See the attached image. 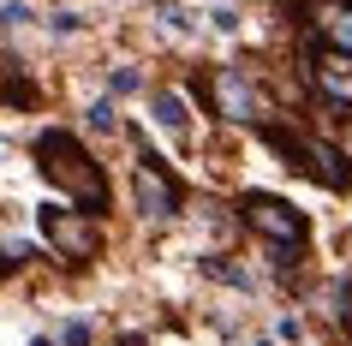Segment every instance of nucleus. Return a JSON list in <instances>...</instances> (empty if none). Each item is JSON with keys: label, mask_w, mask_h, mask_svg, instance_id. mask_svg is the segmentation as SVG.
Returning <instances> with one entry per match:
<instances>
[{"label": "nucleus", "mask_w": 352, "mask_h": 346, "mask_svg": "<svg viewBox=\"0 0 352 346\" xmlns=\"http://www.w3.org/2000/svg\"><path fill=\"white\" fill-rule=\"evenodd\" d=\"M36 167L42 180L54 185L60 197H72L84 215H96V209H108V180H102V167L90 162V149L78 144L66 126H48L36 131Z\"/></svg>", "instance_id": "nucleus-1"}, {"label": "nucleus", "mask_w": 352, "mask_h": 346, "mask_svg": "<svg viewBox=\"0 0 352 346\" xmlns=\"http://www.w3.org/2000/svg\"><path fill=\"white\" fill-rule=\"evenodd\" d=\"M36 227H42V239H48L66 263H90V257L102 251V221L84 215V209H54V203H48V209L36 215Z\"/></svg>", "instance_id": "nucleus-2"}, {"label": "nucleus", "mask_w": 352, "mask_h": 346, "mask_svg": "<svg viewBox=\"0 0 352 346\" xmlns=\"http://www.w3.org/2000/svg\"><path fill=\"white\" fill-rule=\"evenodd\" d=\"M239 215H245V227H257L269 245H305V233H311V221L298 215L293 203L269 197V191H245V197H239Z\"/></svg>", "instance_id": "nucleus-3"}, {"label": "nucleus", "mask_w": 352, "mask_h": 346, "mask_svg": "<svg viewBox=\"0 0 352 346\" xmlns=\"http://www.w3.org/2000/svg\"><path fill=\"white\" fill-rule=\"evenodd\" d=\"M179 203H186V191L167 173V162L162 155H138V209H144V221H173Z\"/></svg>", "instance_id": "nucleus-4"}, {"label": "nucleus", "mask_w": 352, "mask_h": 346, "mask_svg": "<svg viewBox=\"0 0 352 346\" xmlns=\"http://www.w3.org/2000/svg\"><path fill=\"white\" fill-rule=\"evenodd\" d=\"M305 72H311L316 96L322 102H334V108H352V54H340V48H305Z\"/></svg>", "instance_id": "nucleus-5"}, {"label": "nucleus", "mask_w": 352, "mask_h": 346, "mask_svg": "<svg viewBox=\"0 0 352 346\" xmlns=\"http://www.w3.org/2000/svg\"><path fill=\"white\" fill-rule=\"evenodd\" d=\"M209 102H215L221 120H245V126H257V120H263L257 90H251V78H245L239 66H215V72H209Z\"/></svg>", "instance_id": "nucleus-6"}, {"label": "nucleus", "mask_w": 352, "mask_h": 346, "mask_svg": "<svg viewBox=\"0 0 352 346\" xmlns=\"http://www.w3.org/2000/svg\"><path fill=\"white\" fill-rule=\"evenodd\" d=\"M316 30L329 36V48L352 54V0H329V6L316 12Z\"/></svg>", "instance_id": "nucleus-7"}, {"label": "nucleus", "mask_w": 352, "mask_h": 346, "mask_svg": "<svg viewBox=\"0 0 352 346\" xmlns=\"http://www.w3.org/2000/svg\"><path fill=\"white\" fill-rule=\"evenodd\" d=\"M0 102H36V90H30V78H24V60L0 54Z\"/></svg>", "instance_id": "nucleus-8"}, {"label": "nucleus", "mask_w": 352, "mask_h": 346, "mask_svg": "<svg viewBox=\"0 0 352 346\" xmlns=\"http://www.w3.org/2000/svg\"><path fill=\"white\" fill-rule=\"evenodd\" d=\"M329 316L352 328V281H346V274H340V281H329Z\"/></svg>", "instance_id": "nucleus-9"}, {"label": "nucleus", "mask_w": 352, "mask_h": 346, "mask_svg": "<svg viewBox=\"0 0 352 346\" xmlns=\"http://www.w3.org/2000/svg\"><path fill=\"white\" fill-rule=\"evenodd\" d=\"M155 120H162L167 131H179L186 126V102H179V96H155Z\"/></svg>", "instance_id": "nucleus-10"}, {"label": "nucleus", "mask_w": 352, "mask_h": 346, "mask_svg": "<svg viewBox=\"0 0 352 346\" xmlns=\"http://www.w3.org/2000/svg\"><path fill=\"white\" fill-rule=\"evenodd\" d=\"M90 126H96V131H113V102H108V96L90 102Z\"/></svg>", "instance_id": "nucleus-11"}, {"label": "nucleus", "mask_w": 352, "mask_h": 346, "mask_svg": "<svg viewBox=\"0 0 352 346\" xmlns=\"http://www.w3.org/2000/svg\"><path fill=\"white\" fill-rule=\"evenodd\" d=\"M0 24H30V0H6L0 6Z\"/></svg>", "instance_id": "nucleus-12"}, {"label": "nucleus", "mask_w": 352, "mask_h": 346, "mask_svg": "<svg viewBox=\"0 0 352 346\" xmlns=\"http://www.w3.org/2000/svg\"><path fill=\"white\" fill-rule=\"evenodd\" d=\"M162 24H167V30H191L186 6H173V0H167V6H162Z\"/></svg>", "instance_id": "nucleus-13"}, {"label": "nucleus", "mask_w": 352, "mask_h": 346, "mask_svg": "<svg viewBox=\"0 0 352 346\" xmlns=\"http://www.w3.org/2000/svg\"><path fill=\"white\" fill-rule=\"evenodd\" d=\"M138 84H144V78H138V66H120V72H113V90H120V96H131Z\"/></svg>", "instance_id": "nucleus-14"}, {"label": "nucleus", "mask_w": 352, "mask_h": 346, "mask_svg": "<svg viewBox=\"0 0 352 346\" xmlns=\"http://www.w3.org/2000/svg\"><path fill=\"white\" fill-rule=\"evenodd\" d=\"M60 340H66V346H90V323H66V328H60Z\"/></svg>", "instance_id": "nucleus-15"}, {"label": "nucleus", "mask_w": 352, "mask_h": 346, "mask_svg": "<svg viewBox=\"0 0 352 346\" xmlns=\"http://www.w3.org/2000/svg\"><path fill=\"white\" fill-rule=\"evenodd\" d=\"M48 24H54V30H66V36H72V30H78V24H84V19H78V12H54V19H48Z\"/></svg>", "instance_id": "nucleus-16"}, {"label": "nucleus", "mask_w": 352, "mask_h": 346, "mask_svg": "<svg viewBox=\"0 0 352 346\" xmlns=\"http://www.w3.org/2000/svg\"><path fill=\"white\" fill-rule=\"evenodd\" d=\"M30 346H54V340H30Z\"/></svg>", "instance_id": "nucleus-17"}]
</instances>
